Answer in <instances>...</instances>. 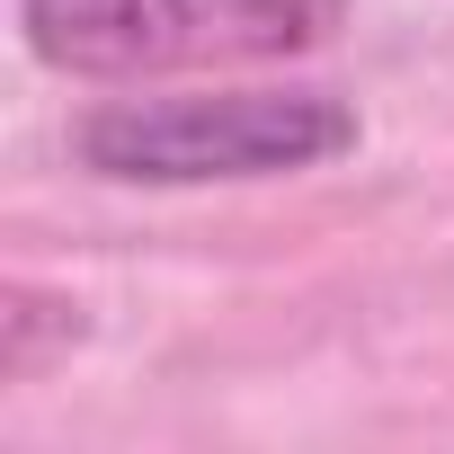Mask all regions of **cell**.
<instances>
[{"label": "cell", "mask_w": 454, "mask_h": 454, "mask_svg": "<svg viewBox=\"0 0 454 454\" xmlns=\"http://www.w3.org/2000/svg\"><path fill=\"white\" fill-rule=\"evenodd\" d=\"M81 160L134 187L205 178H294L356 152V116L330 90H205V98H116L81 116Z\"/></svg>", "instance_id": "6da1fadb"}, {"label": "cell", "mask_w": 454, "mask_h": 454, "mask_svg": "<svg viewBox=\"0 0 454 454\" xmlns=\"http://www.w3.org/2000/svg\"><path fill=\"white\" fill-rule=\"evenodd\" d=\"M27 45L72 81H160L312 54L339 0H19Z\"/></svg>", "instance_id": "7a4b0ae2"}]
</instances>
